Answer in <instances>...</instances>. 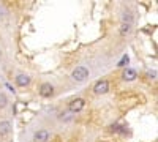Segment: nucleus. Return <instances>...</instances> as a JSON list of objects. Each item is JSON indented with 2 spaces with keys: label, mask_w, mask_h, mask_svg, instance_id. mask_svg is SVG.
Listing matches in <instances>:
<instances>
[{
  "label": "nucleus",
  "mask_w": 158,
  "mask_h": 142,
  "mask_svg": "<svg viewBox=\"0 0 158 142\" xmlns=\"http://www.w3.org/2000/svg\"><path fill=\"white\" fill-rule=\"evenodd\" d=\"M71 77H73V81H76V82H84L89 77V70L85 67H82V65L76 67L73 70V73H71Z\"/></svg>",
  "instance_id": "nucleus-1"
},
{
  "label": "nucleus",
  "mask_w": 158,
  "mask_h": 142,
  "mask_svg": "<svg viewBox=\"0 0 158 142\" xmlns=\"http://www.w3.org/2000/svg\"><path fill=\"white\" fill-rule=\"evenodd\" d=\"M84 108H85V99H84V98H73V99L68 103V111L73 112V114L81 112Z\"/></svg>",
  "instance_id": "nucleus-2"
},
{
  "label": "nucleus",
  "mask_w": 158,
  "mask_h": 142,
  "mask_svg": "<svg viewBox=\"0 0 158 142\" xmlns=\"http://www.w3.org/2000/svg\"><path fill=\"white\" fill-rule=\"evenodd\" d=\"M109 92V81L108 79H101L94 85V93L95 95H104Z\"/></svg>",
  "instance_id": "nucleus-3"
},
{
  "label": "nucleus",
  "mask_w": 158,
  "mask_h": 142,
  "mask_svg": "<svg viewBox=\"0 0 158 142\" xmlns=\"http://www.w3.org/2000/svg\"><path fill=\"white\" fill-rule=\"evenodd\" d=\"M38 93L43 98H51L52 95H54V85H52L51 82H43L38 88Z\"/></svg>",
  "instance_id": "nucleus-4"
},
{
  "label": "nucleus",
  "mask_w": 158,
  "mask_h": 142,
  "mask_svg": "<svg viewBox=\"0 0 158 142\" xmlns=\"http://www.w3.org/2000/svg\"><path fill=\"white\" fill-rule=\"evenodd\" d=\"M11 130H13L11 122L10 120H2V122H0V139L8 137L10 133H11Z\"/></svg>",
  "instance_id": "nucleus-5"
},
{
  "label": "nucleus",
  "mask_w": 158,
  "mask_h": 142,
  "mask_svg": "<svg viewBox=\"0 0 158 142\" xmlns=\"http://www.w3.org/2000/svg\"><path fill=\"white\" fill-rule=\"evenodd\" d=\"M49 137H51V134H49L48 130H38V131H35L32 140L33 142H48Z\"/></svg>",
  "instance_id": "nucleus-6"
},
{
  "label": "nucleus",
  "mask_w": 158,
  "mask_h": 142,
  "mask_svg": "<svg viewBox=\"0 0 158 142\" xmlns=\"http://www.w3.org/2000/svg\"><path fill=\"white\" fill-rule=\"evenodd\" d=\"M15 81H16V84L19 85V87H29L30 85V76L29 74H24V73H19L16 77H15Z\"/></svg>",
  "instance_id": "nucleus-7"
},
{
  "label": "nucleus",
  "mask_w": 158,
  "mask_h": 142,
  "mask_svg": "<svg viewBox=\"0 0 158 142\" xmlns=\"http://www.w3.org/2000/svg\"><path fill=\"white\" fill-rule=\"evenodd\" d=\"M136 77H138V73H136V70H133V68H125V71L122 73V79L127 81V82L135 81Z\"/></svg>",
  "instance_id": "nucleus-8"
},
{
  "label": "nucleus",
  "mask_w": 158,
  "mask_h": 142,
  "mask_svg": "<svg viewBox=\"0 0 158 142\" xmlns=\"http://www.w3.org/2000/svg\"><path fill=\"white\" fill-rule=\"evenodd\" d=\"M130 32H131V24H125V22H122V25H120V35L125 36V35H128Z\"/></svg>",
  "instance_id": "nucleus-9"
},
{
  "label": "nucleus",
  "mask_w": 158,
  "mask_h": 142,
  "mask_svg": "<svg viewBox=\"0 0 158 142\" xmlns=\"http://www.w3.org/2000/svg\"><path fill=\"white\" fill-rule=\"evenodd\" d=\"M6 106H8V96L3 92H0V109H5Z\"/></svg>",
  "instance_id": "nucleus-10"
},
{
  "label": "nucleus",
  "mask_w": 158,
  "mask_h": 142,
  "mask_svg": "<svg viewBox=\"0 0 158 142\" xmlns=\"http://www.w3.org/2000/svg\"><path fill=\"white\" fill-rule=\"evenodd\" d=\"M59 119H60V120H65V122H67V120H70V119H71V115H70V112H62Z\"/></svg>",
  "instance_id": "nucleus-11"
},
{
  "label": "nucleus",
  "mask_w": 158,
  "mask_h": 142,
  "mask_svg": "<svg viewBox=\"0 0 158 142\" xmlns=\"http://www.w3.org/2000/svg\"><path fill=\"white\" fill-rule=\"evenodd\" d=\"M128 60H130V59H128V55H125L120 62H118V67H125V63H128Z\"/></svg>",
  "instance_id": "nucleus-12"
}]
</instances>
